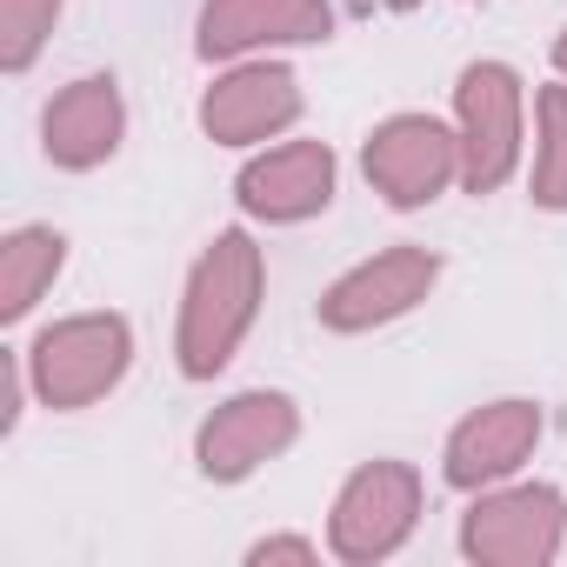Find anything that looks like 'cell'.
<instances>
[{
	"mask_svg": "<svg viewBox=\"0 0 567 567\" xmlns=\"http://www.w3.org/2000/svg\"><path fill=\"white\" fill-rule=\"evenodd\" d=\"M114 147H121V94L107 74H87L48 107V154L61 167H94Z\"/></svg>",
	"mask_w": 567,
	"mask_h": 567,
	"instance_id": "4fadbf2b",
	"label": "cell"
},
{
	"mask_svg": "<svg viewBox=\"0 0 567 567\" xmlns=\"http://www.w3.org/2000/svg\"><path fill=\"white\" fill-rule=\"evenodd\" d=\"M328 194H334V154L321 141L274 147L267 161H254L240 174V200L267 220H301V214L328 207Z\"/></svg>",
	"mask_w": 567,
	"mask_h": 567,
	"instance_id": "8fae6325",
	"label": "cell"
},
{
	"mask_svg": "<svg viewBox=\"0 0 567 567\" xmlns=\"http://www.w3.org/2000/svg\"><path fill=\"white\" fill-rule=\"evenodd\" d=\"M247 560H260V567H267V560H315V540H301V534H274V540H260Z\"/></svg>",
	"mask_w": 567,
	"mask_h": 567,
	"instance_id": "e0dca14e",
	"label": "cell"
},
{
	"mask_svg": "<svg viewBox=\"0 0 567 567\" xmlns=\"http://www.w3.org/2000/svg\"><path fill=\"white\" fill-rule=\"evenodd\" d=\"M461 121H467V187L487 194L507 181L514 154H520V81L501 61H481L461 74Z\"/></svg>",
	"mask_w": 567,
	"mask_h": 567,
	"instance_id": "52a82bcc",
	"label": "cell"
},
{
	"mask_svg": "<svg viewBox=\"0 0 567 567\" xmlns=\"http://www.w3.org/2000/svg\"><path fill=\"white\" fill-rule=\"evenodd\" d=\"M254 301H260V254L247 234H220L207 247V260L194 267L187 315H181V368L194 381L227 368V354L240 348V334L254 321Z\"/></svg>",
	"mask_w": 567,
	"mask_h": 567,
	"instance_id": "6da1fadb",
	"label": "cell"
},
{
	"mask_svg": "<svg viewBox=\"0 0 567 567\" xmlns=\"http://www.w3.org/2000/svg\"><path fill=\"white\" fill-rule=\"evenodd\" d=\"M328 0H207L200 54H240L260 41H321Z\"/></svg>",
	"mask_w": 567,
	"mask_h": 567,
	"instance_id": "30bf717a",
	"label": "cell"
},
{
	"mask_svg": "<svg viewBox=\"0 0 567 567\" xmlns=\"http://www.w3.org/2000/svg\"><path fill=\"white\" fill-rule=\"evenodd\" d=\"M421 520V474L401 461H368L334 501V554L341 560H388Z\"/></svg>",
	"mask_w": 567,
	"mask_h": 567,
	"instance_id": "277c9868",
	"label": "cell"
},
{
	"mask_svg": "<svg viewBox=\"0 0 567 567\" xmlns=\"http://www.w3.org/2000/svg\"><path fill=\"white\" fill-rule=\"evenodd\" d=\"M554 61H560V68H567V34H560V48H554Z\"/></svg>",
	"mask_w": 567,
	"mask_h": 567,
	"instance_id": "ac0fdd59",
	"label": "cell"
},
{
	"mask_svg": "<svg viewBox=\"0 0 567 567\" xmlns=\"http://www.w3.org/2000/svg\"><path fill=\"white\" fill-rule=\"evenodd\" d=\"M540 441V408L534 401H494L481 414H467L447 441V481L454 487H494L507 481Z\"/></svg>",
	"mask_w": 567,
	"mask_h": 567,
	"instance_id": "9c48e42d",
	"label": "cell"
},
{
	"mask_svg": "<svg viewBox=\"0 0 567 567\" xmlns=\"http://www.w3.org/2000/svg\"><path fill=\"white\" fill-rule=\"evenodd\" d=\"M534 194L547 207H567V87L540 94V167H534Z\"/></svg>",
	"mask_w": 567,
	"mask_h": 567,
	"instance_id": "9a60e30c",
	"label": "cell"
},
{
	"mask_svg": "<svg viewBox=\"0 0 567 567\" xmlns=\"http://www.w3.org/2000/svg\"><path fill=\"white\" fill-rule=\"evenodd\" d=\"M61 234L54 227H21V234H8V247H0V315L8 321H21L34 301H41V288L61 274Z\"/></svg>",
	"mask_w": 567,
	"mask_h": 567,
	"instance_id": "5bb4252c",
	"label": "cell"
},
{
	"mask_svg": "<svg viewBox=\"0 0 567 567\" xmlns=\"http://www.w3.org/2000/svg\"><path fill=\"white\" fill-rule=\"evenodd\" d=\"M434 274H441L434 254H421V247H388V254H374V260H361L354 274L334 280L328 301H321V321L341 328V334L374 328V321H394V315H408L414 301H427Z\"/></svg>",
	"mask_w": 567,
	"mask_h": 567,
	"instance_id": "8992f818",
	"label": "cell"
},
{
	"mask_svg": "<svg viewBox=\"0 0 567 567\" xmlns=\"http://www.w3.org/2000/svg\"><path fill=\"white\" fill-rule=\"evenodd\" d=\"M567 540V501L554 487H501L481 494L461 520V547L494 567H547Z\"/></svg>",
	"mask_w": 567,
	"mask_h": 567,
	"instance_id": "3957f363",
	"label": "cell"
},
{
	"mask_svg": "<svg viewBox=\"0 0 567 567\" xmlns=\"http://www.w3.org/2000/svg\"><path fill=\"white\" fill-rule=\"evenodd\" d=\"M127 348L134 341H127L121 315H81V321H61L34 341L28 374H34L48 408H87L127 374Z\"/></svg>",
	"mask_w": 567,
	"mask_h": 567,
	"instance_id": "7a4b0ae2",
	"label": "cell"
},
{
	"mask_svg": "<svg viewBox=\"0 0 567 567\" xmlns=\"http://www.w3.org/2000/svg\"><path fill=\"white\" fill-rule=\"evenodd\" d=\"M295 114H301V94H295V74L288 68H240L200 107V121H207L214 141H260L274 127H288Z\"/></svg>",
	"mask_w": 567,
	"mask_h": 567,
	"instance_id": "7c38bea8",
	"label": "cell"
},
{
	"mask_svg": "<svg viewBox=\"0 0 567 567\" xmlns=\"http://www.w3.org/2000/svg\"><path fill=\"white\" fill-rule=\"evenodd\" d=\"M61 14V0H0V48H8V68H28L34 48L48 41Z\"/></svg>",
	"mask_w": 567,
	"mask_h": 567,
	"instance_id": "2e32d148",
	"label": "cell"
},
{
	"mask_svg": "<svg viewBox=\"0 0 567 567\" xmlns=\"http://www.w3.org/2000/svg\"><path fill=\"white\" fill-rule=\"evenodd\" d=\"M295 401L288 394H234L227 408H214V421L200 427V441H194V461H200V474L207 481H247L267 454H280L295 441Z\"/></svg>",
	"mask_w": 567,
	"mask_h": 567,
	"instance_id": "5b68a950",
	"label": "cell"
},
{
	"mask_svg": "<svg viewBox=\"0 0 567 567\" xmlns=\"http://www.w3.org/2000/svg\"><path fill=\"white\" fill-rule=\"evenodd\" d=\"M454 167H461L454 134H447L441 121H421V114H401V121H388V127L368 141V181H374L394 207L434 200Z\"/></svg>",
	"mask_w": 567,
	"mask_h": 567,
	"instance_id": "ba28073f",
	"label": "cell"
},
{
	"mask_svg": "<svg viewBox=\"0 0 567 567\" xmlns=\"http://www.w3.org/2000/svg\"><path fill=\"white\" fill-rule=\"evenodd\" d=\"M394 8H408V0H394Z\"/></svg>",
	"mask_w": 567,
	"mask_h": 567,
	"instance_id": "d6986e66",
	"label": "cell"
}]
</instances>
